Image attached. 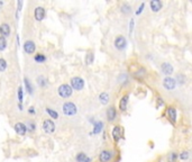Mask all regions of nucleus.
Masks as SVG:
<instances>
[{"mask_svg":"<svg viewBox=\"0 0 192 162\" xmlns=\"http://www.w3.org/2000/svg\"><path fill=\"white\" fill-rule=\"evenodd\" d=\"M7 48V40L5 37L0 36V51H5Z\"/></svg>","mask_w":192,"mask_h":162,"instance_id":"nucleus-27","label":"nucleus"},{"mask_svg":"<svg viewBox=\"0 0 192 162\" xmlns=\"http://www.w3.org/2000/svg\"><path fill=\"white\" fill-rule=\"evenodd\" d=\"M26 127L27 129H29L30 132H33L34 129H35V124H34L33 122H32V123H28V125H26Z\"/></svg>","mask_w":192,"mask_h":162,"instance_id":"nucleus-32","label":"nucleus"},{"mask_svg":"<svg viewBox=\"0 0 192 162\" xmlns=\"http://www.w3.org/2000/svg\"><path fill=\"white\" fill-rule=\"evenodd\" d=\"M6 69H7V61L0 58V72H4Z\"/></svg>","mask_w":192,"mask_h":162,"instance_id":"nucleus-28","label":"nucleus"},{"mask_svg":"<svg viewBox=\"0 0 192 162\" xmlns=\"http://www.w3.org/2000/svg\"><path fill=\"white\" fill-rule=\"evenodd\" d=\"M62 111L65 116H74L78 113V107L75 106L73 103H71V101H67V103L63 104Z\"/></svg>","mask_w":192,"mask_h":162,"instance_id":"nucleus-1","label":"nucleus"},{"mask_svg":"<svg viewBox=\"0 0 192 162\" xmlns=\"http://www.w3.org/2000/svg\"><path fill=\"white\" fill-rule=\"evenodd\" d=\"M14 129H15V132L17 133L18 135H20V136L25 135V134H26V132H27L26 124H24V123H20V122L16 123L15 126H14Z\"/></svg>","mask_w":192,"mask_h":162,"instance_id":"nucleus-8","label":"nucleus"},{"mask_svg":"<svg viewBox=\"0 0 192 162\" xmlns=\"http://www.w3.org/2000/svg\"><path fill=\"white\" fill-rule=\"evenodd\" d=\"M175 86H177V80H175V79H173V78L165 77L164 79H163V87H164L166 90L172 91V90H174Z\"/></svg>","mask_w":192,"mask_h":162,"instance_id":"nucleus-5","label":"nucleus"},{"mask_svg":"<svg viewBox=\"0 0 192 162\" xmlns=\"http://www.w3.org/2000/svg\"><path fill=\"white\" fill-rule=\"evenodd\" d=\"M149 7H151L152 11L157 12V11H159L162 9L163 4H162V1H159V0H152L151 2H149Z\"/></svg>","mask_w":192,"mask_h":162,"instance_id":"nucleus-13","label":"nucleus"},{"mask_svg":"<svg viewBox=\"0 0 192 162\" xmlns=\"http://www.w3.org/2000/svg\"><path fill=\"white\" fill-rule=\"evenodd\" d=\"M106 114H107V119L109 122H114L117 118V111H116V108L114 106L109 107Z\"/></svg>","mask_w":192,"mask_h":162,"instance_id":"nucleus-15","label":"nucleus"},{"mask_svg":"<svg viewBox=\"0 0 192 162\" xmlns=\"http://www.w3.org/2000/svg\"><path fill=\"white\" fill-rule=\"evenodd\" d=\"M111 135H112V139H114L116 142H118L122 137V127L120 126H115L112 129V132H111Z\"/></svg>","mask_w":192,"mask_h":162,"instance_id":"nucleus-16","label":"nucleus"},{"mask_svg":"<svg viewBox=\"0 0 192 162\" xmlns=\"http://www.w3.org/2000/svg\"><path fill=\"white\" fill-rule=\"evenodd\" d=\"M177 155L175 152H171L170 154H169V157H167V162H175L177 161Z\"/></svg>","mask_w":192,"mask_h":162,"instance_id":"nucleus-29","label":"nucleus"},{"mask_svg":"<svg viewBox=\"0 0 192 162\" xmlns=\"http://www.w3.org/2000/svg\"><path fill=\"white\" fill-rule=\"evenodd\" d=\"M46 113L48 114V116L52 118V119H57L59 118V113L56 111H54V109H52V108H46Z\"/></svg>","mask_w":192,"mask_h":162,"instance_id":"nucleus-21","label":"nucleus"},{"mask_svg":"<svg viewBox=\"0 0 192 162\" xmlns=\"http://www.w3.org/2000/svg\"><path fill=\"white\" fill-rule=\"evenodd\" d=\"M104 129V123L102 122H97L96 124L93 125V131L92 133L93 134H99L101 131Z\"/></svg>","mask_w":192,"mask_h":162,"instance_id":"nucleus-20","label":"nucleus"},{"mask_svg":"<svg viewBox=\"0 0 192 162\" xmlns=\"http://www.w3.org/2000/svg\"><path fill=\"white\" fill-rule=\"evenodd\" d=\"M75 159H77V162H91V159L89 158L85 153H83V152L78 153L77 157H75Z\"/></svg>","mask_w":192,"mask_h":162,"instance_id":"nucleus-18","label":"nucleus"},{"mask_svg":"<svg viewBox=\"0 0 192 162\" xmlns=\"http://www.w3.org/2000/svg\"><path fill=\"white\" fill-rule=\"evenodd\" d=\"M37 83H38V86H41V87H46L47 86V79L45 77H43V76H41V77L37 78Z\"/></svg>","mask_w":192,"mask_h":162,"instance_id":"nucleus-26","label":"nucleus"},{"mask_svg":"<svg viewBox=\"0 0 192 162\" xmlns=\"http://www.w3.org/2000/svg\"><path fill=\"white\" fill-rule=\"evenodd\" d=\"M144 7H145L144 2H143V4H140V7L138 8V10L136 11V15H140V14H142V11H143V9H144Z\"/></svg>","mask_w":192,"mask_h":162,"instance_id":"nucleus-33","label":"nucleus"},{"mask_svg":"<svg viewBox=\"0 0 192 162\" xmlns=\"http://www.w3.org/2000/svg\"><path fill=\"white\" fill-rule=\"evenodd\" d=\"M114 45L118 51H122V50H125L126 46H127V40H126V38L122 36V35H119V36L116 37V40H115L114 42Z\"/></svg>","mask_w":192,"mask_h":162,"instance_id":"nucleus-6","label":"nucleus"},{"mask_svg":"<svg viewBox=\"0 0 192 162\" xmlns=\"http://www.w3.org/2000/svg\"><path fill=\"white\" fill-rule=\"evenodd\" d=\"M109 100H110V97L108 95L107 92H101L99 95V101L100 104H102V105H107L109 103Z\"/></svg>","mask_w":192,"mask_h":162,"instance_id":"nucleus-19","label":"nucleus"},{"mask_svg":"<svg viewBox=\"0 0 192 162\" xmlns=\"http://www.w3.org/2000/svg\"><path fill=\"white\" fill-rule=\"evenodd\" d=\"M93 60H94V54H93V52H89L88 54H87V58H85V62H87V64H88V65L92 64Z\"/></svg>","mask_w":192,"mask_h":162,"instance_id":"nucleus-25","label":"nucleus"},{"mask_svg":"<svg viewBox=\"0 0 192 162\" xmlns=\"http://www.w3.org/2000/svg\"><path fill=\"white\" fill-rule=\"evenodd\" d=\"M180 159L181 160H188L189 159V152L188 151H182L180 154Z\"/></svg>","mask_w":192,"mask_h":162,"instance_id":"nucleus-31","label":"nucleus"},{"mask_svg":"<svg viewBox=\"0 0 192 162\" xmlns=\"http://www.w3.org/2000/svg\"><path fill=\"white\" fill-rule=\"evenodd\" d=\"M120 11H122V14H125V15L129 14L130 11H132V7H130V5H128V4H122V7H120Z\"/></svg>","mask_w":192,"mask_h":162,"instance_id":"nucleus-23","label":"nucleus"},{"mask_svg":"<svg viewBox=\"0 0 192 162\" xmlns=\"http://www.w3.org/2000/svg\"><path fill=\"white\" fill-rule=\"evenodd\" d=\"M28 113H29V114H34V113H35V111H34V107H30L29 109H28Z\"/></svg>","mask_w":192,"mask_h":162,"instance_id":"nucleus-36","label":"nucleus"},{"mask_svg":"<svg viewBox=\"0 0 192 162\" xmlns=\"http://www.w3.org/2000/svg\"><path fill=\"white\" fill-rule=\"evenodd\" d=\"M128 101H129V95L126 93V95H124V96L120 98V100H119V109L122 111H126L127 106H128Z\"/></svg>","mask_w":192,"mask_h":162,"instance_id":"nucleus-11","label":"nucleus"},{"mask_svg":"<svg viewBox=\"0 0 192 162\" xmlns=\"http://www.w3.org/2000/svg\"><path fill=\"white\" fill-rule=\"evenodd\" d=\"M112 159V152L108 151V150H104L100 152L99 154V161L100 162H109Z\"/></svg>","mask_w":192,"mask_h":162,"instance_id":"nucleus-10","label":"nucleus"},{"mask_svg":"<svg viewBox=\"0 0 192 162\" xmlns=\"http://www.w3.org/2000/svg\"><path fill=\"white\" fill-rule=\"evenodd\" d=\"M22 99H24V92H22V87H19L18 88V100H19V103H22Z\"/></svg>","mask_w":192,"mask_h":162,"instance_id":"nucleus-30","label":"nucleus"},{"mask_svg":"<svg viewBox=\"0 0 192 162\" xmlns=\"http://www.w3.org/2000/svg\"><path fill=\"white\" fill-rule=\"evenodd\" d=\"M17 5H18V9H17V10L20 11V10H22V1H18V2H17Z\"/></svg>","mask_w":192,"mask_h":162,"instance_id":"nucleus-35","label":"nucleus"},{"mask_svg":"<svg viewBox=\"0 0 192 162\" xmlns=\"http://www.w3.org/2000/svg\"><path fill=\"white\" fill-rule=\"evenodd\" d=\"M24 82H25V86H26V89H27V91H28V93H29V95H32V93H33V86H32V83H30V81L28 80V79H27V78H25V79H24Z\"/></svg>","mask_w":192,"mask_h":162,"instance_id":"nucleus-24","label":"nucleus"},{"mask_svg":"<svg viewBox=\"0 0 192 162\" xmlns=\"http://www.w3.org/2000/svg\"><path fill=\"white\" fill-rule=\"evenodd\" d=\"M2 6H4V2H2V1H0V9H1V7H2Z\"/></svg>","mask_w":192,"mask_h":162,"instance_id":"nucleus-37","label":"nucleus"},{"mask_svg":"<svg viewBox=\"0 0 192 162\" xmlns=\"http://www.w3.org/2000/svg\"><path fill=\"white\" fill-rule=\"evenodd\" d=\"M161 71L163 72V74H165V76H170V74L173 73V66H172V64H170V63L167 62H164L162 63V65H161Z\"/></svg>","mask_w":192,"mask_h":162,"instance_id":"nucleus-12","label":"nucleus"},{"mask_svg":"<svg viewBox=\"0 0 192 162\" xmlns=\"http://www.w3.org/2000/svg\"><path fill=\"white\" fill-rule=\"evenodd\" d=\"M42 127H43V131H44L46 134H52V133L55 131V123H54L52 119L47 118V119H44V121H43Z\"/></svg>","mask_w":192,"mask_h":162,"instance_id":"nucleus-4","label":"nucleus"},{"mask_svg":"<svg viewBox=\"0 0 192 162\" xmlns=\"http://www.w3.org/2000/svg\"><path fill=\"white\" fill-rule=\"evenodd\" d=\"M34 60H35V62L37 63H43L46 61V56H45L44 54H42V53H38V54H35Z\"/></svg>","mask_w":192,"mask_h":162,"instance_id":"nucleus-22","label":"nucleus"},{"mask_svg":"<svg viewBox=\"0 0 192 162\" xmlns=\"http://www.w3.org/2000/svg\"><path fill=\"white\" fill-rule=\"evenodd\" d=\"M57 92H59V95L62 97V98H69V97L72 96L73 90H72L70 85L63 83V85H61L59 88H57Z\"/></svg>","mask_w":192,"mask_h":162,"instance_id":"nucleus-2","label":"nucleus"},{"mask_svg":"<svg viewBox=\"0 0 192 162\" xmlns=\"http://www.w3.org/2000/svg\"><path fill=\"white\" fill-rule=\"evenodd\" d=\"M167 116L173 123H175L177 122V109L174 107H169L167 108Z\"/></svg>","mask_w":192,"mask_h":162,"instance_id":"nucleus-17","label":"nucleus"},{"mask_svg":"<svg viewBox=\"0 0 192 162\" xmlns=\"http://www.w3.org/2000/svg\"><path fill=\"white\" fill-rule=\"evenodd\" d=\"M133 28H134V19H132V20H130V30H129L130 34L133 32Z\"/></svg>","mask_w":192,"mask_h":162,"instance_id":"nucleus-34","label":"nucleus"},{"mask_svg":"<svg viewBox=\"0 0 192 162\" xmlns=\"http://www.w3.org/2000/svg\"><path fill=\"white\" fill-rule=\"evenodd\" d=\"M0 35L2 37H8L9 35H10V26L8 25V24H6V23H4V24H1L0 25Z\"/></svg>","mask_w":192,"mask_h":162,"instance_id":"nucleus-14","label":"nucleus"},{"mask_svg":"<svg viewBox=\"0 0 192 162\" xmlns=\"http://www.w3.org/2000/svg\"><path fill=\"white\" fill-rule=\"evenodd\" d=\"M71 88L72 90L81 91L84 88V80L81 77H73L71 79Z\"/></svg>","mask_w":192,"mask_h":162,"instance_id":"nucleus-3","label":"nucleus"},{"mask_svg":"<svg viewBox=\"0 0 192 162\" xmlns=\"http://www.w3.org/2000/svg\"><path fill=\"white\" fill-rule=\"evenodd\" d=\"M24 51H25V53H27V54H33V53H35V51H36V44L30 40H26V42L24 43Z\"/></svg>","mask_w":192,"mask_h":162,"instance_id":"nucleus-7","label":"nucleus"},{"mask_svg":"<svg viewBox=\"0 0 192 162\" xmlns=\"http://www.w3.org/2000/svg\"><path fill=\"white\" fill-rule=\"evenodd\" d=\"M34 17L36 20L38 22H41L43 19L45 18V9L41 6H38V7L35 8V10H34Z\"/></svg>","mask_w":192,"mask_h":162,"instance_id":"nucleus-9","label":"nucleus"}]
</instances>
